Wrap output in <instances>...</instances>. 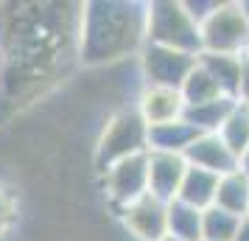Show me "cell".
<instances>
[{"label":"cell","mask_w":249,"mask_h":241,"mask_svg":"<svg viewBox=\"0 0 249 241\" xmlns=\"http://www.w3.org/2000/svg\"><path fill=\"white\" fill-rule=\"evenodd\" d=\"M101 188L104 199L115 210V216L132 202L143 199L148 194V151L132 154V157L109 166L101 174Z\"/></svg>","instance_id":"obj_5"},{"label":"cell","mask_w":249,"mask_h":241,"mask_svg":"<svg viewBox=\"0 0 249 241\" xmlns=\"http://www.w3.org/2000/svg\"><path fill=\"white\" fill-rule=\"evenodd\" d=\"M199 135H202V132H196L185 118H182V121H174V124L151 127V129H148V151L185 154V149H188Z\"/></svg>","instance_id":"obj_13"},{"label":"cell","mask_w":249,"mask_h":241,"mask_svg":"<svg viewBox=\"0 0 249 241\" xmlns=\"http://www.w3.org/2000/svg\"><path fill=\"white\" fill-rule=\"evenodd\" d=\"M162 241H177V239H171V236H165V239H162Z\"/></svg>","instance_id":"obj_26"},{"label":"cell","mask_w":249,"mask_h":241,"mask_svg":"<svg viewBox=\"0 0 249 241\" xmlns=\"http://www.w3.org/2000/svg\"><path fill=\"white\" fill-rule=\"evenodd\" d=\"M182 157L188 160V166L204 168V171L218 174V177H224V174L238 168V157L227 149V143L218 138V135H199V138L185 149Z\"/></svg>","instance_id":"obj_10"},{"label":"cell","mask_w":249,"mask_h":241,"mask_svg":"<svg viewBox=\"0 0 249 241\" xmlns=\"http://www.w3.org/2000/svg\"><path fill=\"white\" fill-rule=\"evenodd\" d=\"M247 59H249V51H247Z\"/></svg>","instance_id":"obj_28"},{"label":"cell","mask_w":249,"mask_h":241,"mask_svg":"<svg viewBox=\"0 0 249 241\" xmlns=\"http://www.w3.org/2000/svg\"><path fill=\"white\" fill-rule=\"evenodd\" d=\"M146 45L174 48L191 56L202 54V28L188 12L185 0L146 3Z\"/></svg>","instance_id":"obj_3"},{"label":"cell","mask_w":249,"mask_h":241,"mask_svg":"<svg viewBox=\"0 0 249 241\" xmlns=\"http://www.w3.org/2000/svg\"><path fill=\"white\" fill-rule=\"evenodd\" d=\"M168 236L177 241H202V210L179 199L168 202Z\"/></svg>","instance_id":"obj_16"},{"label":"cell","mask_w":249,"mask_h":241,"mask_svg":"<svg viewBox=\"0 0 249 241\" xmlns=\"http://www.w3.org/2000/svg\"><path fill=\"white\" fill-rule=\"evenodd\" d=\"M182 98L188 107H199V104H210V101H218V98H227L221 87L213 81V76L207 73V70L199 65V59H196V68L188 73V79L182 81Z\"/></svg>","instance_id":"obj_17"},{"label":"cell","mask_w":249,"mask_h":241,"mask_svg":"<svg viewBox=\"0 0 249 241\" xmlns=\"http://www.w3.org/2000/svg\"><path fill=\"white\" fill-rule=\"evenodd\" d=\"M247 222H249V213H247Z\"/></svg>","instance_id":"obj_27"},{"label":"cell","mask_w":249,"mask_h":241,"mask_svg":"<svg viewBox=\"0 0 249 241\" xmlns=\"http://www.w3.org/2000/svg\"><path fill=\"white\" fill-rule=\"evenodd\" d=\"M0 81H3V54H0Z\"/></svg>","instance_id":"obj_24"},{"label":"cell","mask_w":249,"mask_h":241,"mask_svg":"<svg viewBox=\"0 0 249 241\" xmlns=\"http://www.w3.org/2000/svg\"><path fill=\"white\" fill-rule=\"evenodd\" d=\"M238 104L249 107V59L244 62V73H241V90H238Z\"/></svg>","instance_id":"obj_21"},{"label":"cell","mask_w":249,"mask_h":241,"mask_svg":"<svg viewBox=\"0 0 249 241\" xmlns=\"http://www.w3.org/2000/svg\"><path fill=\"white\" fill-rule=\"evenodd\" d=\"M215 205L232 213V216L247 219L249 213V177L241 168L224 174L218 180V191H215Z\"/></svg>","instance_id":"obj_14"},{"label":"cell","mask_w":249,"mask_h":241,"mask_svg":"<svg viewBox=\"0 0 249 241\" xmlns=\"http://www.w3.org/2000/svg\"><path fill=\"white\" fill-rule=\"evenodd\" d=\"M185 171H188V160L182 154L148 151V194L162 202H174L185 180Z\"/></svg>","instance_id":"obj_9"},{"label":"cell","mask_w":249,"mask_h":241,"mask_svg":"<svg viewBox=\"0 0 249 241\" xmlns=\"http://www.w3.org/2000/svg\"><path fill=\"white\" fill-rule=\"evenodd\" d=\"M118 222L129 239L135 241H162L168 236V202L146 194L118 213Z\"/></svg>","instance_id":"obj_7"},{"label":"cell","mask_w":249,"mask_h":241,"mask_svg":"<svg viewBox=\"0 0 249 241\" xmlns=\"http://www.w3.org/2000/svg\"><path fill=\"white\" fill-rule=\"evenodd\" d=\"M218 138L227 143V149L241 160V154L249 149V107L238 104L235 110L230 112V118L224 121V127L215 132Z\"/></svg>","instance_id":"obj_19"},{"label":"cell","mask_w":249,"mask_h":241,"mask_svg":"<svg viewBox=\"0 0 249 241\" xmlns=\"http://www.w3.org/2000/svg\"><path fill=\"white\" fill-rule=\"evenodd\" d=\"M244 6H247V14H249V0H244Z\"/></svg>","instance_id":"obj_25"},{"label":"cell","mask_w":249,"mask_h":241,"mask_svg":"<svg viewBox=\"0 0 249 241\" xmlns=\"http://www.w3.org/2000/svg\"><path fill=\"white\" fill-rule=\"evenodd\" d=\"M193 68H196V56L174 51V48L143 45L140 54H137L140 81L143 84H154V87H174V90H179L182 81L188 79V73Z\"/></svg>","instance_id":"obj_6"},{"label":"cell","mask_w":249,"mask_h":241,"mask_svg":"<svg viewBox=\"0 0 249 241\" xmlns=\"http://www.w3.org/2000/svg\"><path fill=\"white\" fill-rule=\"evenodd\" d=\"M235 241H249V222L244 219V224H241V230H238Z\"/></svg>","instance_id":"obj_22"},{"label":"cell","mask_w":249,"mask_h":241,"mask_svg":"<svg viewBox=\"0 0 249 241\" xmlns=\"http://www.w3.org/2000/svg\"><path fill=\"white\" fill-rule=\"evenodd\" d=\"M238 168H241V171H244V174L249 177V149L244 151V154H241V160H238Z\"/></svg>","instance_id":"obj_23"},{"label":"cell","mask_w":249,"mask_h":241,"mask_svg":"<svg viewBox=\"0 0 249 241\" xmlns=\"http://www.w3.org/2000/svg\"><path fill=\"white\" fill-rule=\"evenodd\" d=\"M241 224H244L241 216H232L218 205L207 207L202 213V241H235Z\"/></svg>","instance_id":"obj_18"},{"label":"cell","mask_w":249,"mask_h":241,"mask_svg":"<svg viewBox=\"0 0 249 241\" xmlns=\"http://www.w3.org/2000/svg\"><path fill=\"white\" fill-rule=\"evenodd\" d=\"M146 45V3H81L76 51L84 68L98 70L137 56Z\"/></svg>","instance_id":"obj_1"},{"label":"cell","mask_w":249,"mask_h":241,"mask_svg":"<svg viewBox=\"0 0 249 241\" xmlns=\"http://www.w3.org/2000/svg\"><path fill=\"white\" fill-rule=\"evenodd\" d=\"M143 151H148V127L135 107H121L107 115L92 140V168L104 174L109 166Z\"/></svg>","instance_id":"obj_2"},{"label":"cell","mask_w":249,"mask_h":241,"mask_svg":"<svg viewBox=\"0 0 249 241\" xmlns=\"http://www.w3.org/2000/svg\"><path fill=\"white\" fill-rule=\"evenodd\" d=\"M218 180H221L218 174H210V171H204V168L188 166V171H185V180H182V185H179V194H177V199L204 213L207 207L215 205Z\"/></svg>","instance_id":"obj_12"},{"label":"cell","mask_w":249,"mask_h":241,"mask_svg":"<svg viewBox=\"0 0 249 241\" xmlns=\"http://www.w3.org/2000/svg\"><path fill=\"white\" fill-rule=\"evenodd\" d=\"M204 54H232L247 56L249 51V14L244 0H221L202 25Z\"/></svg>","instance_id":"obj_4"},{"label":"cell","mask_w":249,"mask_h":241,"mask_svg":"<svg viewBox=\"0 0 249 241\" xmlns=\"http://www.w3.org/2000/svg\"><path fill=\"white\" fill-rule=\"evenodd\" d=\"M135 110L143 118L148 129L162 127V124H174L185 118L188 104L182 98L179 90L174 87H154V84H143L135 95Z\"/></svg>","instance_id":"obj_8"},{"label":"cell","mask_w":249,"mask_h":241,"mask_svg":"<svg viewBox=\"0 0 249 241\" xmlns=\"http://www.w3.org/2000/svg\"><path fill=\"white\" fill-rule=\"evenodd\" d=\"M12 216H14V199H12V194L0 185V236H3L6 224L12 222Z\"/></svg>","instance_id":"obj_20"},{"label":"cell","mask_w":249,"mask_h":241,"mask_svg":"<svg viewBox=\"0 0 249 241\" xmlns=\"http://www.w3.org/2000/svg\"><path fill=\"white\" fill-rule=\"evenodd\" d=\"M199 65H202L213 81L221 87L227 98L238 101V90H241V73H244V62L247 56H232V54H199Z\"/></svg>","instance_id":"obj_11"},{"label":"cell","mask_w":249,"mask_h":241,"mask_svg":"<svg viewBox=\"0 0 249 241\" xmlns=\"http://www.w3.org/2000/svg\"><path fill=\"white\" fill-rule=\"evenodd\" d=\"M238 107L235 98H218L210 104H199V107H188L185 110V121L191 124L196 132L202 135H215L224 127V121L230 118V112Z\"/></svg>","instance_id":"obj_15"}]
</instances>
